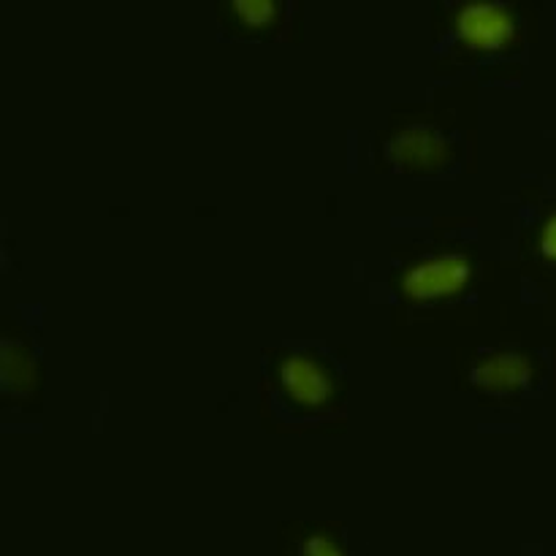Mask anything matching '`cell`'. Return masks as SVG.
Returning a JSON list of instances; mask_svg holds the SVG:
<instances>
[{"instance_id":"7","label":"cell","mask_w":556,"mask_h":556,"mask_svg":"<svg viewBox=\"0 0 556 556\" xmlns=\"http://www.w3.org/2000/svg\"><path fill=\"white\" fill-rule=\"evenodd\" d=\"M233 14L242 25L258 30V27H269L280 16V5L271 0H242V3H233Z\"/></svg>"},{"instance_id":"2","label":"cell","mask_w":556,"mask_h":556,"mask_svg":"<svg viewBox=\"0 0 556 556\" xmlns=\"http://www.w3.org/2000/svg\"><path fill=\"white\" fill-rule=\"evenodd\" d=\"M454 25L462 43L478 52H500L510 47L519 30L514 11L497 3H467L459 9Z\"/></svg>"},{"instance_id":"9","label":"cell","mask_w":556,"mask_h":556,"mask_svg":"<svg viewBox=\"0 0 556 556\" xmlns=\"http://www.w3.org/2000/svg\"><path fill=\"white\" fill-rule=\"evenodd\" d=\"M541 253L546 255L548 261H556V215L546 223L541 233Z\"/></svg>"},{"instance_id":"8","label":"cell","mask_w":556,"mask_h":556,"mask_svg":"<svg viewBox=\"0 0 556 556\" xmlns=\"http://www.w3.org/2000/svg\"><path fill=\"white\" fill-rule=\"evenodd\" d=\"M302 556H345V554H342V548L337 546L331 538L309 535L307 541L302 543Z\"/></svg>"},{"instance_id":"6","label":"cell","mask_w":556,"mask_h":556,"mask_svg":"<svg viewBox=\"0 0 556 556\" xmlns=\"http://www.w3.org/2000/svg\"><path fill=\"white\" fill-rule=\"evenodd\" d=\"M27 391L33 383V362L25 351H22L16 342H5L3 345V383L5 389L14 391Z\"/></svg>"},{"instance_id":"4","label":"cell","mask_w":556,"mask_h":556,"mask_svg":"<svg viewBox=\"0 0 556 556\" xmlns=\"http://www.w3.org/2000/svg\"><path fill=\"white\" fill-rule=\"evenodd\" d=\"M277 383L288 400L307 410H320L334 396V380L329 369L318 358L304 356V353H293L277 364Z\"/></svg>"},{"instance_id":"1","label":"cell","mask_w":556,"mask_h":556,"mask_svg":"<svg viewBox=\"0 0 556 556\" xmlns=\"http://www.w3.org/2000/svg\"><path fill=\"white\" fill-rule=\"evenodd\" d=\"M472 264L465 255H434L413 264L402 275V296L407 302L429 304L459 296L470 286Z\"/></svg>"},{"instance_id":"5","label":"cell","mask_w":556,"mask_h":556,"mask_svg":"<svg viewBox=\"0 0 556 556\" xmlns=\"http://www.w3.org/2000/svg\"><path fill=\"white\" fill-rule=\"evenodd\" d=\"M532 375V362L525 356V353L516 351H503V353H489L481 362H476L472 367V386L486 394L494 396H508L516 394V391H525L530 386Z\"/></svg>"},{"instance_id":"3","label":"cell","mask_w":556,"mask_h":556,"mask_svg":"<svg viewBox=\"0 0 556 556\" xmlns=\"http://www.w3.org/2000/svg\"><path fill=\"white\" fill-rule=\"evenodd\" d=\"M386 155L402 172H440L451 163V141L432 125H410L386 147Z\"/></svg>"}]
</instances>
